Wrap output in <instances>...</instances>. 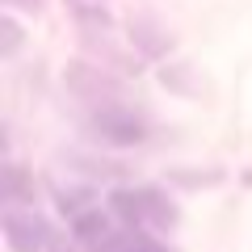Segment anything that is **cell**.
Returning <instances> with one entry per match:
<instances>
[{
    "instance_id": "6da1fadb",
    "label": "cell",
    "mask_w": 252,
    "mask_h": 252,
    "mask_svg": "<svg viewBox=\"0 0 252 252\" xmlns=\"http://www.w3.org/2000/svg\"><path fill=\"white\" fill-rule=\"evenodd\" d=\"M114 210L130 231H156V227L172 223V206L156 193V189H118L114 193Z\"/></svg>"
},
{
    "instance_id": "7a4b0ae2",
    "label": "cell",
    "mask_w": 252,
    "mask_h": 252,
    "mask_svg": "<svg viewBox=\"0 0 252 252\" xmlns=\"http://www.w3.org/2000/svg\"><path fill=\"white\" fill-rule=\"evenodd\" d=\"M4 235H9V244L17 252H55V235L38 215H17L13 210L4 219Z\"/></svg>"
}]
</instances>
